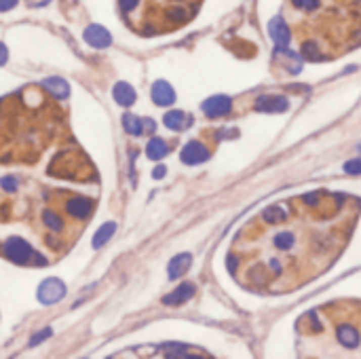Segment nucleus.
<instances>
[{
    "label": "nucleus",
    "mask_w": 361,
    "mask_h": 359,
    "mask_svg": "<svg viewBox=\"0 0 361 359\" xmlns=\"http://www.w3.org/2000/svg\"><path fill=\"white\" fill-rule=\"evenodd\" d=\"M228 266H231V271H235V266H237V260L231 256V258H228Z\"/></svg>",
    "instance_id": "f704fd0d"
},
{
    "label": "nucleus",
    "mask_w": 361,
    "mask_h": 359,
    "mask_svg": "<svg viewBox=\"0 0 361 359\" xmlns=\"http://www.w3.org/2000/svg\"><path fill=\"white\" fill-rule=\"evenodd\" d=\"M140 5V0H118V7L123 13H131V11H136V7Z\"/></svg>",
    "instance_id": "cd10ccee"
},
{
    "label": "nucleus",
    "mask_w": 361,
    "mask_h": 359,
    "mask_svg": "<svg viewBox=\"0 0 361 359\" xmlns=\"http://www.w3.org/2000/svg\"><path fill=\"white\" fill-rule=\"evenodd\" d=\"M150 95L156 106H171L175 102V91L169 82H165V80H156L150 89Z\"/></svg>",
    "instance_id": "1a4fd4ad"
},
{
    "label": "nucleus",
    "mask_w": 361,
    "mask_h": 359,
    "mask_svg": "<svg viewBox=\"0 0 361 359\" xmlns=\"http://www.w3.org/2000/svg\"><path fill=\"white\" fill-rule=\"evenodd\" d=\"M42 87L49 91L53 98H57V100H64V98H68L70 95V87H68V82L64 80V78H57V76H51V78H44L42 80Z\"/></svg>",
    "instance_id": "2eb2a0df"
},
{
    "label": "nucleus",
    "mask_w": 361,
    "mask_h": 359,
    "mask_svg": "<svg viewBox=\"0 0 361 359\" xmlns=\"http://www.w3.org/2000/svg\"><path fill=\"white\" fill-rule=\"evenodd\" d=\"M163 123H165L167 129H171V131H184L192 123V118L182 110H171V112H165Z\"/></svg>",
    "instance_id": "f8f14e48"
},
{
    "label": "nucleus",
    "mask_w": 361,
    "mask_h": 359,
    "mask_svg": "<svg viewBox=\"0 0 361 359\" xmlns=\"http://www.w3.org/2000/svg\"><path fill=\"white\" fill-rule=\"evenodd\" d=\"M294 241H296V237H294L292 231H281L279 235L275 237V245L279 249H290L294 245Z\"/></svg>",
    "instance_id": "aec40b11"
},
{
    "label": "nucleus",
    "mask_w": 361,
    "mask_h": 359,
    "mask_svg": "<svg viewBox=\"0 0 361 359\" xmlns=\"http://www.w3.org/2000/svg\"><path fill=\"white\" fill-rule=\"evenodd\" d=\"M268 34H270L273 42L277 44V49H287V44H290V40H292V32H290V28H287V23L281 15L270 19Z\"/></svg>",
    "instance_id": "7ed1b4c3"
},
{
    "label": "nucleus",
    "mask_w": 361,
    "mask_h": 359,
    "mask_svg": "<svg viewBox=\"0 0 361 359\" xmlns=\"http://www.w3.org/2000/svg\"><path fill=\"white\" fill-rule=\"evenodd\" d=\"M0 186H3L7 193H15V190H17V180L11 177V175H7V177L0 180Z\"/></svg>",
    "instance_id": "bb28decb"
},
{
    "label": "nucleus",
    "mask_w": 361,
    "mask_h": 359,
    "mask_svg": "<svg viewBox=\"0 0 361 359\" xmlns=\"http://www.w3.org/2000/svg\"><path fill=\"white\" fill-rule=\"evenodd\" d=\"M165 173H167V167L165 165H159V167H154V169H152V177L154 180H161Z\"/></svg>",
    "instance_id": "c756f323"
},
{
    "label": "nucleus",
    "mask_w": 361,
    "mask_h": 359,
    "mask_svg": "<svg viewBox=\"0 0 361 359\" xmlns=\"http://www.w3.org/2000/svg\"><path fill=\"white\" fill-rule=\"evenodd\" d=\"M95 207V201L89 197H72L66 201V211L76 220H85L93 213Z\"/></svg>",
    "instance_id": "39448f33"
},
{
    "label": "nucleus",
    "mask_w": 361,
    "mask_h": 359,
    "mask_svg": "<svg viewBox=\"0 0 361 359\" xmlns=\"http://www.w3.org/2000/svg\"><path fill=\"white\" fill-rule=\"evenodd\" d=\"M112 95H114V102L118 106H125V108H129L131 104H136V98H138L136 89L131 85H127V82H116L114 89H112Z\"/></svg>",
    "instance_id": "ddd939ff"
},
{
    "label": "nucleus",
    "mask_w": 361,
    "mask_h": 359,
    "mask_svg": "<svg viewBox=\"0 0 361 359\" xmlns=\"http://www.w3.org/2000/svg\"><path fill=\"white\" fill-rule=\"evenodd\" d=\"M3 251L13 264H28L34 256L32 245L28 241H23L21 237H9L3 243Z\"/></svg>",
    "instance_id": "f257e3e1"
},
{
    "label": "nucleus",
    "mask_w": 361,
    "mask_h": 359,
    "mask_svg": "<svg viewBox=\"0 0 361 359\" xmlns=\"http://www.w3.org/2000/svg\"><path fill=\"white\" fill-rule=\"evenodd\" d=\"M262 218L266 220V222H270V224H275V222L285 220V211H283L279 205H273V207H266V209H264Z\"/></svg>",
    "instance_id": "412c9836"
},
{
    "label": "nucleus",
    "mask_w": 361,
    "mask_h": 359,
    "mask_svg": "<svg viewBox=\"0 0 361 359\" xmlns=\"http://www.w3.org/2000/svg\"><path fill=\"white\" fill-rule=\"evenodd\" d=\"M336 336H338V342L342 346H346V349H357L359 342H361V336L359 332L348 326V323H342V326H338V330H336Z\"/></svg>",
    "instance_id": "9b49d317"
},
{
    "label": "nucleus",
    "mask_w": 361,
    "mask_h": 359,
    "mask_svg": "<svg viewBox=\"0 0 361 359\" xmlns=\"http://www.w3.org/2000/svg\"><path fill=\"white\" fill-rule=\"evenodd\" d=\"M290 108V100L285 95H260L256 100V110L260 112H285Z\"/></svg>",
    "instance_id": "6e6552de"
},
{
    "label": "nucleus",
    "mask_w": 361,
    "mask_h": 359,
    "mask_svg": "<svg viewBox=\"0 0 361 359\" xmlns=\"http://www.w3.org/2000/svg\"><path fill=\"white\" fill-rule=\"evenodd\" d=\"M344 171H346L348 175H361V161H359V159L346 161V163H344Z\"/></svg>",
    "instance_id": "a878e982"
},
{
    "label": "nucleus",
    "mask_w": 361,
    "mask_h": 359,
    "mask_svg": "<svg viewBox=\"0 0 361 359\" xmlns=\"http://www.w3.org/2000/svg\"><path fill=\"white\" fill-rule=\"evenodd\" d=\"M66 296V285L59 279H44L38 287V300L42 304H55Z\"/></svg>",
    "instance_id": "f03ea898"
},
{
    "label": "nucleus",
    "mask_w": 361,
    "mask_h": 359,
    "mask_svg": "<svg viewBox=\"0 0 361 359\" xmlns=\"http://www.w3.org/2000/svg\"><path fill=\"white\" fill-rule=\"evenodd\" d=\"M190 262H192V256H190V254H177L175 258H171L169 266H167V275H169V279L182 277V275L190 268Z\"/></svg>",
    "instance_id": "4468645a"
},
{
    "label": "nucleus",
    "mask_w": 361,
    "mask_h": 359,
    "mask_svg": "<svg viewBox=\"0 0 361 359\" xmlns=\"http://www.w3.org/2000/svg\"><path fill=\"white\" fill-rule=\"evenodd\" d=\"M142 121H144V131H150L152 133V131L156 129V123L152 121V118H142Z\"/></svg>",
    "instance_id": "2f4dec72"
},
{
    "label": "nucleus",
    "mask_w": 361,
    "mask_h": 359,
    "mask_svg": "<svg viewBox=\"0 0 361 359\" xmlns=\"http://www.w3.org/2000/svg\"><path fill=\"white\" fill-rule=\"evenodd\" d=\"M302 55H304L306 59H312V62H319V59H323V55H321V51H319V47H317L315 42H304V47H302Z\"/></svg>",
    "instance_id": "4be33fe9"
},
{
    "label": "nucleus",
    "mask_w": 361,
    "mask_h": 359,
    "mask_svg": "<svg viewBox=\"0 0 361 359\" xmlns=\"http://www.w3.org/2000/svg\"><path fill=\"white\" fill-rule=\"evenodd\" d=\"M292 5L296 7V9H302V11H315V9H319V0H292Z\"/></svg>",
    "instance_id": "393cba45"
},
{
    "label": "nucleus",
    "mask_w": 361,
    "mask_h": 359,
    "mask_svg": "<svg viewBox=\"0 0 361 359\" xmlns=\"http://www.w3.org/2000/svg\"><path fill=\"white\" fill-rule=\"evenodd\" d=\"M30 262H34L36 266H47V258H42L40 254H36V251H34V256H32V260H30Z\"/></svg>",
    "instance_id": "7c9ffc66"
},
{
    "label": "nucleus",
    "mask_w": 361,
    "mask_h": 359,
    "mask_svg": "<svg viewBox=\"0 0 361 359\" xmlns=\"http://www.w3.org/2000/svg\"><path fill=\"white\" fill-rule=\"evenodd\" d=\"M82 38H85V42L89 47H93V49H106V47H110V42H112L110 32L98 26V23H93V26H89L82 32Z\"/></svg>",
    "instance_id": "423d86ee"
},
{
    "label": "nucleus",
    "mask_w": 361,
    "mask_h": 359,
    "mask_svg": "<svg viewBox=\"0 0 361 359\" xmlns=\"http://www.w3.org/2000/svg\"><path fill=\"white\" fill-rule=\"evenodd\" d=\"M114 231H116V224H114V222H106V224H102L100 229H98V233L93 235V247H95V249H100L102 245H106L108 241H110V237L114 235Z\"/></svg>",
    "instance_id": "f3484780"
},
{
    "label": "nucleus",
    "mask_w": 361,
    "mask_h": 359,
    "mask_svg": "<svg viewBox=\"0 0 361 359\" xmlns=\"http://www.w3.org/2000/svg\"><path fill=\"white\" fill-rule=\"evenodd\" d=\"M51 334H53V330H51V328L40 330L38 334H34V336L30 338V346H38V344H40V342H44L47 338H51Z\"/></svg>",
    "instance_id": "b1692460"
},
{
    "label": "nucleus",
    "mask_w": 361,
    "mask_h": 359,
    "mask_svg": "<svg viewBox=\"0 0 361 359\" xmlns=\"http://www.w3.org/2000/svg\"><path fill=\"white\" fill-rule=\"evenodd\" d=\"M179 159L186 165H199L209 159V150L203 146L201 142H188L182 148V152H179Z\"/></svg>",
    "instance_id": "0eeeda50"
},
{
    "label": "nucleus",
    "mask_w": 361,
    "mask_h": 359,
    "mask_svg": "<svg viewBox=\"0 0 361 359\" xmlns=\"http://www.w3.org/2000/svg\"><path fill=\"white\" fill-rule=\"evenodd\" d=\"M195 292H197L195 283H182V285H177L171 294H167V296L163 298V302H165V304H169V306L184 304L186 300H190V298L195 296Z\"/></svg>",
    "instance_id": "9d476101"
},
{
    "label": "nucleus",
    "mask_w": 361,
    "mask_h": 359,
    "mask_svg": "<svg viewBox=\"0 0 361 359\" xmlns=\"http://www.w3.org/2000/svg\"><path fill=\"white\" fill-rule=\"evenodd\" d=\"M203 112H205L209 118H220L224 114L231 112V108H233V102L228 95H211L209 100L203 102Z\"/></svg>",
    "instance_id": "20e7f679"
},
{
    "label": "nucleus",
    "mask_w": 361,
    "mask_h": 359,
    "mask_svg": "<svg viewBox=\"0 0 361 359\" xmlns=\"http://www.w3.org/2000/svg\"><path fill=\"white\" fill-rule=\"evenodd\" d=\"M167 154H169V146H167V142L161 140V138H152L148 144H146V157L150 161H161L165 159Z\"/></svg>",
    "instance_id": "dca6fc26"
},
{
    "label": "nucleus",
    "mask_w": 361,
    "mask_h": 359,
    "mask_svg": "<svg viewBox=\"0 0 361 359\" xmlns=\"http://www.w3.org/2000/svg\"><path fill=\"white\" fill-rule=\"evenodd\" d=\"M7 57H9V53H7V47L0 42V66L3 64H7Z\"/></svg>",
    "instance_id": "473e14b6"
},
{
    "label": "nucleus",
    "mask_w": 361,
    "mask_h": 359,
    "mask_svg": "<svg viewBox=\"0 0 361 359\" xmlns=\"http://www.w3.org/2000/svg\"><path fill=\"white\" fill-rule=\"evenodd\" d=\"M270 268H273V273H281V262L277 258H273L270 260Z\"/></svg>",
    "instance_id": "72a5a7b5"
},
{
    "label": "nucleus",
    "mask_w": 361,
    "mask_h": 359,
    "mask_svg": "<svg viewBox=\"0 0 361 359\" xmlns=\"http://www.w3.org/2000/svg\"><path fill=\"white\" fill-rule=\"evenodd\" d=\"M123 129L127 131L129 136H142L144 133V121H142V118H138L136 114L127 112L123 116Z\"/></svg>",
    "instance_id": "a211bd4d"
},
{
    "label": "nucleus",
    "mask_w": 361,
    "mask_h": 359,
    "mask_svg": "<svg viewBox=\"0 0 361 359\" xmlns=\"http://www.w3.org/2000/svg\"><path fill=\"white\" fill-rule=\"evenodd\" d=\"M15 7H17V0H0V13H7V11Z\"/></svg>",
    "instance_id": "c85d7f7f"
},
{
    "label": "nucleus",
    "mask_w": 361,
    "mask_h": 359,
    "mask_svg": "<svg viewBox=\"0 0 361 359\" xmlns=\"http://www.w3.org/2000/svg\"><path fill=\"white\" fill-rule=\"evenodd\" d=\"M42 222H44V226H47L49 231H53V233H64L66 222H64V218H62L59 213L47 209V211L42 213Z\"/></svg>",
    "instance_id": "6ab92c4d"
},
{
    "label": "nucleus",
    "mask_w": 361,
    "mask_h": 359,
    "mask_svg": "<svg viewBox=\"0 0 361 359\" xmlns=\"http://www.w3.org/2000/svg\"><path fill=\"white\" fill-rule=\"evenodd\" d=\"M167 17H169L171 21H184L188 17V11L184 7H173V9L167 11Z\"/></svg>",
    "instance_id": "5701e85b"
}]
</instances>
